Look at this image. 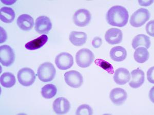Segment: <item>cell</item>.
Masks as SVG:
<instances>
[{
    "instance_id": "1",
    "label": "cell",
    "mask_w": 154,
    "mask_h": 115,
    "mask_svg": "<svg viewBox=\"0 0 154 115\" xmlns=\"http://www.w3.org/2000/svg\"><path fill=\"white\" fill-rule=\"evenodd\" d=\"M129 14L127 9L122 6L111 7L106 16L107 22L111 26L122 27L127 24Z\"/></svg>"
},
{
    "instance_id": "2",
    "label": "cell",
    "mask_w": 154,
    "mask_h": 115,
    "mask_svg": "<svg viewBox=\"0 0 154 115\" xmlns=\"http://www.w3.org/2000/svg\"><path fill=\"white\" fill-rule=\"evenodd\" d=\"M56 74V69L51 63L46 62L38 66L37 76L42 82H48L52 81Z\"/></svg>"
},
{
    "instance_id": "3",
    "label": "cell",
    "mask_w": 154,
    "mask_h": 115,
    "mask_svg": "<svg viewBox=\"0 0 154 115\" xmlns=\"http://www.w3.org/2000/svg\"><path fill=\"white\" fill-rule=\"evenodd\" d=\"M95 55L91 51L87 48L81 49L75 55V61L81 68H88L93 63Z\"/></svg>"
},
{
    "instance_id": "4",
    "label": "cell",
    "mask_w": 154,
    "mask_h": 115,
    "mask_svg": "<svg viewBox=\"0 0 154 115\" xmlns=\"http://www.w3.org/2000/svg\"><path fill=\"white\" fill-rule=\"evenodd\" d=\"M150 16V13L147 9L140 8L131 15L130 24L134 27H141L149 19Z\"/></svg>"
},
{
    "instance_id": "5",
    "label": "cell",
    "mask_w": 154,
    "mask_h": 115,
    "mask_svg": "<svg viewBox=\"0 0 154 115\" xmlns=\"http://www.w3.org/2000/svg\"><path fill=\"white\" fill-rule=\"evenodd\" d=\"M17 77L20 84L24 87L32 86L36 78L35 72L29 68H24L19 70Z\"/></svg>"
},
{
    "instance_id": "6",
    "label": "cell",
    "mask_w": 154,
    "mask_h": 115,
    "mask_svg": "<svg viewBox=\"0 0 154 115\" xmlns=\"http://www.w3.org/2000/svg\"><path fill=\"white\" fill-rule=\"evenodd\" d=\"M15 60V54L13 49L8 45L0 47V61L3 66H10Z\"/></svg>"
},
{
    "instance_id": "7",
    "label": "cell",
    "mask_w": 154,
    "mask_h": 115,
    "mask_svg": "<svg viewBox=\"0 0 154 115\" xmlns=\"http://www.w3.org/2000/svg\"><path fill=\"white\" fill-rule=\"evenodd\" d=\"M64 79L67 84L73 88H79L83 84L82 75L77 71L67 72L64 74Z\"/></svg>"
},
{
    "instance_id": "8",
    "label": "cell",
    "mask_w": 154,
    "mask_h": 115,
    "mask_svg": "<svg viewBox=\"0 0 154 115\" xmlns=\"http://www.w3.org/2000/svg\"><path fill=\"white\" fill-rule=\"evenodd\" d=\"M91 19V13L87 9H79L75 11L73 16L74 23L77 26H86L90 23Z\"/></svg>"
},
{
    "instance_id": "9",
    "label": "cell",
    "mask_w": 154,
    "mask_h": 115,
    "mask_svg": "<svg viewBox=\"0 0 154 115\" xmlns=\"http://www.w3.org/2000/svg\"><path fill=\"white\" fill-rule=\"evenodd\" d=\"M55 63L60 70H67L74 64V58L72 55L68 53H61L56 58Z\"/></svg>"
},
{
    "instance_id": "10",
    "label": "cell",
    "mask_w": 154,
    "mask_h": 115,
    "mask_svg": "<svg viewBox=\"0 0 154 115\" xmlns=\"http://www.w3.org/2000/svg\"><path fill=\"white\" fill-rule=\"evenodd\" d=\"M52 28L51 19L46 16H40L37 18L35 29L39 34H48Z\"/></svg>"
},
{
    "instance_id": "11",
    "label": "cell",
    "mask_w": 154,
    "mask_h": 115,
    "mask_svg": "<svg viewBox=\"0 0 154 115\" xmlns=\"http://www.w3.org/2000/svg\"><path fill=\"white\" fill-rule=\"evenodd\" d=\"M128 98V94L124 89L117 87L112 89L110 93L109 98L114 105L120 106L125 103Z\"/></svg>"
},
{
    "instance_id": "12",
    "label": "cell",
    "mask_w": 154,
    "mask_h": 115,
    "mask_svg": "<svg viewBox=\"0 0 154 115\" xmlns=\"http://www.w3.org/2000/svg\"><path fill=\"white\" fill-rule=\"evenodd\" d=\"M122 32L117 28H110L105 33V40L110 45L120 44L122 41Z\"/></svg>"
},
{
    "instance_id": "13",
    "label": "cell",
    "mask_w": 154,
    "mask_h": 115,
    "mask_svg": "<svg viewBox=\"0 0 154 115\" xmlns=\"http://www.w3.org/2000/svg\"><path fill=\"white\" fill-rule=\"evenodd\" d=\"M53 109L57 114H65L69 111L70 104L65 98L59 97L53 103Z\"/></svg>"
},
{
    "instance_id": "14",
    "label": "cell",
    "mask_w": 154,
    "mask_h": 115,
    "mask_svg": "<svg viewBox=\"0 0 154 115\" xmlns=\"http://www.w3.org/2000/svg\"><path fill=\"white\" fill-rule=\"evenodd\" d=\"M131 74L125 68H120L116 70L114 75L115 82L118 85H124L130 81Z\"/></svg>"
},
{
    "instance_id": "15",
    "label": "cell",
    "mask_w": 154,
    "mask_h": 115,
    "mask_svg": "<svg viewBox=\"0 0 154 115\" xmlns=\"http://www.w3.org/2000/svg\"><path fill=\"white\" fill-rule=\"evenodd\" d=\"M131 79L129 82L131 87L137 89L143 84L145 80V75L142 70L137 69L131 72Z\"/></svg>"
},
{
    "instance_id": "16",
    "label": "cell",
    "mask_w": 154,
    "mask_h": 115,
    "mask_svg": "<svg viewBox=\"0 0 154 115\" xmlns=\"http://www.w3.org/2000/svg\"><path fill=\"white\" fill-rule=\"evenodd\" d=\"M17 25L23 31H29L34 25V20L33 18L28 14H22L18 17Z\"/></svg>"
},
{
    "instance_id": "17",
    "label": "cell",
    "mask_w": 154,
    "mask_h": 115,
    "mask_svg": "<svg viewBox=\"0 0 154 115\" xmlns=\"http://www.w3.org/2000/svg\"><path fill=\"white\" fill-rule=\"evenodd\" d=\"M69 40L75 46H82L86 43L87 34L83 32L72 31L69 35Z\"/></svg>"
},
{
    "instance_id": "18",
    "label": "cell",
    "mask_w": 154,
    "mask_h": 115,
    "mask_svg": "<svg viewBox=\"0 0 154 115\" xmlns=\"http://www.w3.org/2000/svg\"><path fill=\"white\" fill-rule=\"evenodd\" d=\"M48 40L47 35L45 34L41 35L36 39L31 40L25 44V47L28 50H35L42 47L48 42Z\"/></svg>"
},
{
    "instance_id": "19",
    "label": "cell",
    "mask_w": 154,
    "mask_h": 115,
    "mask_svg": "<svg viewBox=\"0 0 154 115\" xmlns=\"http://www.w3.org/2000/svg\"><path fill=\"white\" fill-rule=\"evenodd\" d=\"M109 54L112 60L117 62H121L123 61L127 57V51L122 47L116 46L110 50Z\"/></svg>"
},
{
    "instance_id": "20",
    "label": "cell",
    "mask_w": 154,
    "mask_h": 115,
    "mask_svg": "<svg viewBox=\"0 0 154 115\" xmlns=\"http://www.w3.org/2000/svg\"><path fill=\"white\" fill-rule=\"evenodd\" d=\"M139 46H144L146 49H149L151 46L150 38L143 34L136 36L132 41V47L134 49H136Z\"/></svg>"
},
{
    "instance_id": "21",
    "label": "cell",
    "mask_w": 154,
    "mask_h": 115,
    "mask_svg": "<svg viewBox=\"0 0 154 115\" xmlns=\"http://www.w3.org/2000/svg\"><path fill=\"white\" fill-rule=\"evenodd\" d=\"M15 16V12L11 8L4 7L0 10V19L4 23H11L14 20Z\"/></svg>"
},
{
    "instance_id": "22",
    "label": "cell",
    "mask_w": 154,
    "mask_h": 115,
    "mask_svg": "<svg viewBox=\"0 0 154 115\" xmlns=\"http://www.w3.org/2000/svg\"><path fill=\"white\" fill-rule=\"evenodd\" d=\"M1 84L3 87L10 88L14 86L16 84V78L14 75L10 72L4 73L1 76Z\"/></svg>"
},
{
    "instance_id": "23",
    "label": "cell",
    "mask_w": 154,
    "mask_h": 115,
    "mask_svg": "<svg viewBox=\"0 0 154 115\" xmlns=\"http://www.w3.org/2000/svg\"><path fill=\"white\" fill-rule=\"evenodd\" d=\"M134 57L137 63H143L147 61L149 57V54L145 48L139 47L135 51Z\"/></svg>"
},
{
    "instance_id": "24",
    "label": "cell",
    "mask_w": 154,
    "mask_h": 115,
    "mask_svg": "<svg viewBox=\"0 0 154 115\" xmlns=\"http://www.w3.org/2000/svg\"><path fill=\"white\" fill-rule=\"evenodd\" d=\"M57 93V89L53 84H48L42 88L41 94L45 99H49L56 96Z\"/></svg>"
},
{
    "instance_id": "25",
    "label": "cell",
    "mask_w": 154,
    "mask_h": 115,
    "mask_svg": "<svg viewBox=\"0 0 154 115\" xmlns=\"http://www.w3.org/2000/svg\"><path fill=\"white\" fill-rule=\"evenodd\" d=\"M95 63L97 66L106 71L109 74L114 73V68L112 65L103 59H96L95 60Z\"/></svg>"
},
{
    "instance_id": "26",
    "label": "cell",
    "mask_w": 154,
    "mask_h": 115,
    "mask_svg": "<svg viewBox=\"0 0 154 115\" xmlns=\"http://www.w3.org/2000/svg\"><path fill=\"white\" fill-rule=\"evenodd\" d=\"M93 113V110L91 107L88 105L84 104L79 106L77 108L75 115H91Z\"/></svg>"
},
{
    "instance_id": "27",
    "label": "cell",
    "mask_w": 154,
    "mask_h": 115,
    "mask_svg": "<svg viewBox=\"0 0 154 115\" xmlns=\"http://www.w3.org/2000/svg\"><path fill=\"white\" fill-rule=\"evenodd\" d=\"M146 31L147 34L154 37V21H151L146 26Z\"/></svg>"
},
{
    "instance_id": "28",
    "label": "cell",
    "mask_w": 154,
    "mask_h": 115,
    "mask_svg": "<svg viewBox=\"0 0 154 115\" xmlns=\"http://www.w3.org/2000/svg\"><path fill=\"white\" fill-rule=\"evenodd\" d=\"M102 44V40L101 38L99 37H95L92 41V45L95 48H98L100 47Z\"/></svg>"
},
{
    "instance_id": "29",
    "label": "cell",
    "mask_w": 154,
    "mask_h": 115,
    "mask_svg": "<svg viewBox=\"0 0 154 115\" xmlns=\"http://www.w3.org/2000/svg\"><path fill=\"white\" fill-rule=\"evenodd\" d=\"M147 79L149 82L154 84V67L152 66L147 72Z\"/></svg>"
}]
</instances>
